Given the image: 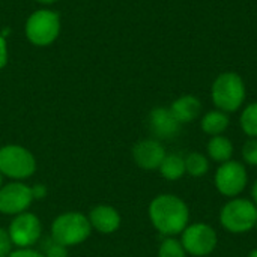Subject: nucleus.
<instances>
[{
    "label": "nucleus",
    "instance_id": "nucleus-1",
    "mask_svg": "<svg viewBox=\"0 0 257 257\" xmlns=\"http://www.w3.org/2000/svg\"><path fill=\"white\" fill-rule=\"evenodd\" d=\"M149 218L161 235L176 236L190 224V209L181 197L160 194L149 205Z\"/></svg>",
    "mask_w": 257,
    "mask_h": 257
},
{
    "label": "nucleus",
    "instance_id": "nucleus-2",
    "mask_svg": "<svg viewBox=\"0 0 257 257\" xmlns=\"http://www.w3.org/2000/svg\"><path fill=\"white\" fill-rule=\"evenodd\" d=\"M245 83L236 72L220 74L211 87V98L217 110L224 113L238 111L245 101Z\"/></svg>",
    "mask_w": 257,
    "mask_h": 257
},
{
    "label": "nucleus",
    "instance_id": "nucleus-3",
    "mask_svg": "<svg viewBox=\"0 0 257 257\" xmlns=\"http://www.w3.org/2000/svg\"><path fill=\"white\" fill-rule=\"evenodd\" d=\"M220 223L230 233H247L256 227L257 206L248 199H230L220 211Z\"/></svg>",
    "mask_w": 257,
    "mask_h": 257
},
{
    "label": "nucleus",
    "instance_id": "nucleus-4",
    "mask_svg": "<svg viewBox=\"0 0 257 257\" xmlns=\"http://www.w3.org/2000/svg\"><path fill=\"white\" fill-rule=\"evenodd\" d=\"M92 226L89 218L80 212H66L59 215L51 226V238L60 245L71 247L86 241Z\"/></svg>",
    "mask_w": 257,
    "mask_h": 257
},
{
    "label": "nucleus",
    "instance_id": "nucleus-5",
    "mask_svg": "<svg viewBox=\"0 0 257 257\" xmlns=\"http://www.w3.org/2000/svg\"><path fill=\"white\" fill-rule=\"evenodd\" d=\"M60 33V18L56 12L39 9L26 21V36L36 47L53 44Z\"/></svg>",
    "mask_w": 257,
    "mask_h": 257
},
{
    "label": "nucleus",
    "instance_id": "nucleus-6",
    "mask_svg": "<svg viewBox=\"0 0 257 257\" xmlns=\"http://www.w3.org/2000/svg\"><path fill=\"white\" fill-rule=\"evenodd\" d=\"M36 170V161L32 152L18 145H8L0 149V173L14 178L26 179Z\"/></svg>",
    "mask_w": 257,
    "mask_h": 257
},
{
    "label": "nucleus",
    "instance_id": "nucleus-7",
    "mask_svg": "<svg viewBox=\"0 0 257 257\" xmlns=\"http://www.w3.org/2000/svg\"><path fill=\"white\" fill-rule=\"evenodd\" d=\"M214 184L221 196L229 199L239 197V194L245 190L248 184L245 164L235 160L220 164L214 176Z\"/></svg>",
    "mask_w": 257,
    "mask_h": 257
},
{
    "label": "nucleus",
    "instance_id": "nucleus-8",
    "mask_svg": "<svg viewBox=\"0 0 257 257\" xmlns=\"http://www.w3.org/2000/svg\"><path fill=\"white\" fill-rule=\"evenodd\" d=\"M181 242L187 254L194 257H206L218 245V236L212 226L206 223L188 224L181 233Z\"/></svg>",
    "mask_w": 257,
    "mask_h": 257
},
{
    "label": "nucleus",
    "instance_id": "nucleus-9",
    "mask_svg": "<svg viewBox=\"0 0 257 257\" xmlns=\"http://www.w3.org/2000/svg\"><path fill=\"white\" fill-rule=\"evenodd\" d=\"M41 221L35 214H18L9 226V236L14 245L18 248H30L41 236Z\"/></svg>",
    "mask_w": 257,
    "mask_h": 257
},
{
    "label": "nucleus",
    "instance_id": "nucleus-10",
    "mask_svg": "<svg viewBox=\"0 0 257 257\" xmlns=\"http://www.w3.org/2000/svg\"><path fill=\"white\" fill-rule=\"evenodd\" d=\"M33 202L32 188L21 182H11L0 188V212L8 215H18Z\"/></svg>",
    "mask_w": 257,
    "mask_h": 257
},
{
    "label": "nucleus",
    "instance_id": "nucleus-11",
    "mask_svg": "<svg viewBox=\"0 0 257 257\" xmlns=\"http://www.w3.org/2000/svg\"><path fill=\"white\" fill-rule=\"evenodd\" d=\"M166 155L167 154H166L163 143L157 139L140 140L133 148V158H134L136 164L145 170L160 169Z\"/></svg>",
    "mask_w": 257,
    "mask_h": 257
},
{
    "label": "nucleus",
    "instance_id": "nucleus-12",
    "mask_svg": "<svg viewBox=\"0 0 257 257\" xmlns=\"http://www.w3.org/2000/svg\"><path fill=\"white\" fill-rule=\"evenodd\" d=\"M149 130L157 137V140H169L179 134L181 123L176 120L170 108L157 107L149 113Z\"/></svg>",
    "mask_w": 257,
    "mask_h": 257
},
{
    "label": "nucleus",
    "instance_id": "nucleus-13",
    "mask_svg": "<svg viewBox=\"0 0 257 257\" xmlns=\"http://www.w3.org/2000/svg\"><path fill=\"white\" fill-rule=\"evenodd\" d=\"M89 223H90L92 229L98 230L99 233L108 235L119 229L120 215L114 208H111L108 205H99L90 211Z\"/></svg>",
    "mask_w": 257,
    "mask_h": 257
},
{
    "label": "nucleus",
    "instance_id": "nucleus-14",
    "mask_svg": "<svg viewBox=\"0 0 257 257\" xmlns=\"http://www.w3.org/2000/svg\"><path fill=\"white\" fill-rule=\"evenodd\" d=\"M170 111L176 117V120L182 123L194 122L202 111V102L194 95H184L175 99L170 105Z\"/></svg>",
    "mask_w": 257,
    "mask_h": 257
},
{
    "label": "nucleus",
    "instance_id": "nucleus-15",
    "mask_svg": "<svg viewBox=\"0 0 257 257\" xmlns=\"http://www.w3.org/2000/svg\"><path fill=\"white\" fill-rule=\"evenodd\" d=\"M206 154H208V158L217 164L227 163L233 157V143L230 142V139H227L223 134L214 136L209 139L206 145Z\"/></svg>",
    "mask_w": 257,
    "mask_h": 257
},
{
    "label": "nucleus",
    "instance_id": "nucleus-16",
    "mask_svg": "<svg viewBox=\"0 0 257 257\" xmlns=\"http://www.w3.org/2000/svg\"><path fill=\"white\" fill-rule=\"evenodd\" d=\"M229 125H230L229 114L221 110H211L200 120L202 131L211 137L224 134V131L229 128Z\"/></svg>",
    "mask_w": 257,
    "mask_h": 257
},
{
    "label": "nucleus",
    "instance_id": "nucleus-17",
    "mask_svg": "<svg viewBox=\"0 0 257 257\" xmlns=\"http://www.w3.org/2000/svg\"><path fill=\"white\" fill-rule=\"evenodd\" d=\"M160 173L167 181H179L185 173V157L179 154H167L160 166Z\"/></svg>",
    "mask_w": 257,
    "mask_h": 257
},
{
    "label": "nucleus",
    "instance_id": "nucleus-18",
    "mask_svg": "<svg viewBox=\"0 0 257 257\" xmlns=\"http://www.w3.org/2000/svg\"><path fill=\"white\" fill-rule=\"evenodd\" d=\"M211 167L208 155L200 152H191L185 157V170L193 178H203L208 175Z\"/></svg>",
    "mask_w": 257,
    "mask_h": 257
},
{
    "label": "nucleus",
    "instance_id": "nucleus-19",
    "mask_svg": "<svg viewBox=\"0 0 257 257\" xmlns=\"http://www.w3.org/2000/svg\"><path fill=\"white\" fill-rule=\"evenodd\" d=\"M239 125L244 134L250 139H257V102L248 104L239 117Z\"/></svg>",
    "mask_w": 257,
    "mask_h": 257
},
{
    "label": "nucleus",
    "instance_id": "nucleus-20",
    "mask_svg": "<svg viewBox=\"0 0 257 257\" xmlns=\"http://www.w3.org/2000/svg\"><path fill=\"white\" fill-rule=\"evenodd\" d=\"M158 257H187V251L179 239L167 236L158 248Z\"/></svg>",
    "mask_w": 257,
    "mask_h": 257
},
{
    "label": "nucleus",
    "instance_id": "nucleus-21",
    "mask_svg": "<svg viewBox=\"0 0 257 257\" xmlns=\"http://www.w3.org/2000/svg\"><path fill=\"white\" fill-rule=\"evenodd\" d=\"M242 161L247 166L257 167V139H248L241 149Z\"/></svg>",
    "mask_w": 257,
    "mask_h": 257
},
{
    "label": "nucleus",
    "instance_id": "nucleus-22",
    "mask_svg": "<svg viewBox=\"0 0 257 257\" xmlns=\"http://www.w3.org/2000/svg\"><path fill=\"white\" fill-rule=\"evenodd\" d=\"M68 247L60 245L59 242H56L53 238L45 239L42 242V256L44 257H68Z\"/></svg>",
    "mask_w": 257,
    "mask_h": 257
},
{
    "label": "nucleus",
    "instance_id": "nucleus-23",
    "mask_svg": "<svg viewBox=\"0 0 257 257\" xmlns=\"http://www.w3.org/2000/svg\"><path fill=\"white\" fill-rule=\"evenodd\" d=\"M12 253V241L5 229H0V257H9Z\"/></svg>",
    "mask_w": 257,
    "mask_h": 257
},
{
    "label": "nucleus",
    "instance_id": "nucleus-24",
    "mask_svg": "<svg viewBox=\"0 0 257 257\" xmlns=\"http://www.w3.org/2000/svg\"><path fill=\"white\" fill-rule=\"evenodd\" d=\"M8 65V42L3 35H0V69Z\"/></svg>",
    "mask_w": 257,
    "mask_h": 257
},
{
    "label": "nucleus",
    "instance_id": "nucleus-25",
    "mask_svg": "<svg viewBox=\"0 0 257 257\" xmlns=\"http://www.w3.org/2000/svg\"><path fill=\"white\" fill-rule=\"evenodd\" d=\"M9 257H44L42 253L39 251H35L32 248H18L15 251H12Z\"/></svg>",
    "mask_w": 257,
    "mask_h": 257
},
{
    "label": "nucleus",
    "instance_id": "nucleus-26",
    "mask_svg": "<svg viewBox=\"0 0 257 257\" xmlns=\"http://www.w3.org/2000/svg\"><path fill=\"white\" fill-rule=\"evenodd\" d=\"M32 193H33V199H42L47 194V188L44 185H36L32 188Z\"/></svg>",
    "mask_w": 257,
    "mask_h": 257
},
{
    "label": "nucleus",
    "instance_id": "nucleus-27",
    "mask_svg": "<svg viewBox=\"0 0 257 257\" xmlns=\"http://www.w3.org/2000/svg\"><path fill=\"white\" fill-rule=\"evenodd\" d=\"M251 202L257 206V179L254 181L253 187H251Z\"/></svg>",
    "mask_w": 257,
    "mask_h": 257
},
{
    "label": "nucleus",
    "instance_id": "nucleus-28",
    "mask_svg": "<svg viewBox=\"0 0 257 257\" xmlns=\"http://www.w3.org/2000/svg\"><path fill=\"white\" fill-rule=\"evenodd\" d=\"M36 2H39V3H42V5H51V3H56V2H59V0H36Z\"/></svg>",
    "mask_w": 257,
    "mask_h": 257
},
{
    "label": "nucleus",
    "instance_id": "nucleus-29",
    "mask_svg": "<svg viewBox=\"0 0 257 257\" xmlns=\"http://www.w3.org/2000/svg\"><path fill=\"white\" fill-rule=\"evenodd\" d=\"M247 257H257V248H254V250H251L250 253H248V256Z\"/></svg>",
    "mask_w": 257,
    "mask_h": 257
},
{
    "label": "nucleus",
    "instance_id": "nucleus-30",
    "mask_svg": "<svg viewBox=\"0 0 257 257\" xmlns=\"http://www.w3.org/2000/svg\"><path fill=\"white\" fill-rule=\"evenodd\" d=\"M0 188H2V173H0Z\"/></svg>",
    "mask_w": 257,
    "mask_h": 257
},
{
    "label": "nucleus",
    "instance_id": "nucleus-31",
    "mask_svg": "<svg viewBox=\"0 0 257 257\" xmlns=\"http://www.w3.org/2000/svg\"><path fill=\"white\" fill-rule=\"evenodd\" d=\"M254 229H256V230H257V223H256V227H254Z\"/></svg>",
    "mask_w": 257,
    "mask_h": 257
}]
</instances>
